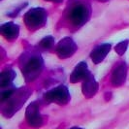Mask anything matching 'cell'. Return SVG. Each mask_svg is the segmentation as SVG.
I'll list each match as a JSON object with an SVG mask.
<instances>
[{
  "mask_svg": "<svg viewBox=\"0 0 129 129\" xmlns=\"http://www.w3.org/2000/svg\"><path fill=\"white\" fill-rule=\"evenodd\" d=\"M97 1H99V2H107V1H109V0H97Z\"/></svg>",
  "mask_w": 129,
  "mask_h": 129,
  "instance_id": "2e32d148",
  "label": "cell"
},
{
  "mask_svg": "<svg viewBox=\"0 0 129 129\" xmlns=\"http://www.w3.org/2000/svg\"><path fill=\"white\" fill-rule=\"evenodd\" d=\"M91 75L90 71L88 69V66L86 62L81 61L79 64L74 68L73 72L70 75V82L72 84H76L80 82H84L86 78H88Z\"/></svg>",
  "mask_w": 129,
  "mask_h": 129,
  "instance_id": "ba28073f",
  "label": "cell"
},
{
  "mask_svg": "<svg viewBox=\"0 0 129 129\" xmlns=\"http://www.w3.org/2000/svg\"><path fill=\"white\" fill-rule=\"evenodd\" d=\"M127 77V64L124 61H120L117 63L115 69L112 72L111 76V83L114 86H120L122 85Z\"/></svg>",
  "mask_w": 129,
  "mask_h": 129,
  "instance_id": "52a82bcc",
  "label": "cell"
},
{
  "mask_svg": "<svg viewBox=\"0 0 129 129\" xmlns=\"http://www.w3.org/2000/svg\"><path fill=\"white\" fill-rule=\"evenodd\" d=\"M91 7L85 0H73L67 7L65 17L72 25L81 27L90 19Z\"/></svg>",
  "mask_w": 129,
  "mask_h": 129,
  "instance_id": "6da1fadb",
  "label": "cell"
},
{
  "mask_svg": "<svg viewBox=\"0 0 129 129\" xmlns=\"http://www.w3.org/2000/svg\"><path fill=\"white\" fill-rule=\"evenodd\" d=\"M47 19L48 13L41 7L32 8L24 15V23L29 30H36L45 26Z\"/></svg>",
  "mask_w": 129,
  "mask_h": 129,
  "instance_id": "3957f363",
  "label": "cell"
},
{
  "mask_svg": "<svg viewBox=\"0 0 129 129\" xmlns=\"http://www.w3.org/2000/svg\"><path fill=\"white\" fill-rule=\"evenodd\" d=\"M46 1H49V2H53V3H61L63 0H46Z\"/></svg>",
  "mask_w": 129,
  "mask_h": 129,
  "instance_id": "9a60e30c",
  "label": "cell"
},
{
  "mask_svg": "<svg viewBox=\"0 0 129 129\" xmlns=\"http://www.w3.org/2000/svg\"><path fill=\"white\" fill-rule=\"evenodd\" d=\"M128 45H129V40H124V41H121V42H119L117 45L115 47V51L118 54V55H123L125 52L127 51V48H128Z\"/></svg>",
  "mask_w": 129,
  "mask_h": 129,
  "instance_id": "5bb4252c",
  "label": "cell"
},
{
  "mask_svg": "<svg viewBox=\"0 0 129 129\" xmlns=\"http://www.w3.org/2000/svg\"><path fill=\"white\" fill-rule=\"evenodd\" d=\"M82 90H83L84 95L86 98H91V97H93L97 93L98 84H97V82L95 81V79H94L92 74L83 82Z\"/></svg>",
  "mask_w": 129,
  "mask_h": 129,
  "instance_id": "8fae6325",
  "label": "cell"
},
{
  "mask_svg": "<svg viewBox=\"0 0 129 129\" xmlns=\"http://www.w3.org/2000/svg\"><path fill=\"white\" fill-rule=\"evenodd\" d=\"M70 93L68 91V88L60 84L56 87L52 88L48 92H46L44 95V99L48 103H55L58 105H65L70 101Z\"/></svg>",
  "mask_w": 129,
  "mask_h": 129,
  "instance_id": "277c9868",
  "label": "cell"
},
{
  "mask_svg": "<svg viewBox=\"0 0 129 129\" xmlns=\"http://www.w3.org/2000/svg\"><path fill=\"white\" fill-rule=\"evenodd\" d=\"M20 69L25 81L32 82L41 74L44 68V61L40 53L35 52L22 53L19 60Z\"/></svg>",
  "mask_w": 129,
  "mask_h": 129,
  "instance_id": "7a4b0ae2",
  "label": "cell"
},
{
  "mask_svg": "<svg viewBox=\"0 0 129 129\" xmlns=\"http://www.w3.org/2000/svg\"><path fill=\"white\" fill-rule=\"evenodd\" d=\"M0 32L8 41H14L19 36V26L14 22H6L1 25Z\"/></svg>",
  "mask_w": 129,
  "mask_h": 129,
  "instance_id": "30bf717a",
  "label": "cell"
},
{
  "mask_svg": "<svg viewBox=\"0 0 129 129\" xmlns=\"http://www.w3.org/2000/svg\"><path fill=\"white\" fill-rule=\"evenodd\" d=\"M111 47H112L111 44L104 43V44L96 46L92 50V52H90V58L94 62V64H99L103 61L105 57L107 56V54L110 52Z\"/></svg>",
  "mask_w": 129,
  "mask_h": 129,
  "instance_id": "9c48e42d",
  "label": "cell"
},
{
  "mask_svg": "<svg viewBox=\"0 0 129 129\" xmlns=\"http://www.w3.org/2000/svg\"><path fill=\"white\" fill-rule=\"evenodd\" d=\"M25 116L27 123L33 128H38L43 125L44 118L40 114V105L38 101H34L27 107Z\"/></svg>",
  "mask_w": 129,
  "mask_h": 129,
  "instance_id": "8992f818",
  "label": "cell"
},
{
  "mask_svg": "<svg viewBox=\"0 0 129 129\" xmlns=\"http://www.w3.org/2000/svg\"><path fill=\"white\" fill-rule=\"evenodd\" d=\"M70 129H83V128H80V127H72Z\"/></svg>",
  "mask_w": 129,
  "mask_h": 129,
  "instance_id": "e0dca14e",
  "label": "cell"
},
{
  "mask_svg": "<svg viewBox=\"0 0 129 129\" xmlns=\"http://www.w3.org/2000/svg\"><path fill=\"white\" fill-rule=\"evenodd\" d=\"M54 46V38L52 36H47L38 43V48L42 51H50Z\"/></svg>",
  "mask_w": 129,
  "mask_h": 129,
  "instance_id": "4fadbf2b",
  "label": "cell"
},
{
  "mask_svg": "<svg viewBox=\"0 0 129 129\" xmlns=\"http://www.w3.org/2000/svg\"><path fill=\"white\" fill-rule=\"evenodd\" d=\"M16 77V73L12 68H7L5 70L1 72L0 75V85L2 87V89L4 88H11L13 85V80Z\"/></svg>",
  "mask_w": 129,
  "mask_h": 129,
  "instance_id": "7c38bea8",
  "label": "cell"
},
{
  "mask_svg": "<svg viewBox=\"0 0 129 129\" xmlns=\"http://www.w3.org/2000/svg\"><path fill=\"white\" fill-rule=\"evenodd\" d=\"M78 47L74 40L70 37H65L62 40L58 42V44L55 47V53L57 56L61 59L71 57L72 55L77 52Z\"/></svg>",
  "mask_w": 129,
  "mask_h": 129,
  "instance_id": "5b68a950",
  "label": "cell"
}]
</instances>
